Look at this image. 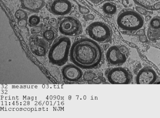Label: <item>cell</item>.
Returning <instances> with one entry per match:
<instances>
[{"instance_id": "cell-5", "label": "cell", "mask_w": 160, "mask_h": 118, "mask_svg": "<svg viewBox=\"0 0 160 118\" xmlns=\"http://www.w3.org/2000/svg\"><path fill=\"white\" fill-rule=\"evenodd\" d=\"M57 21L59 31L64 36H79L83 31L81 22L74 17H60L58 19Z\"/></svg>"}, {"instance_id": "cell-28", "label": "cell", "mask_w": 160, "mask_h": 118, "mask_svg": "<svg viewBox=\"0 0 160 118\" xmlns=\"http://www.w3.org/2000/svg\"><path fill=\"white\" fill-rule=\"evenodd\" d=\"M151 17L150 16H148H148H147L146 17H145V20H146V21H148L151 19Z\"/></svg>"}, {"instance_id": "cell-29", "label": "cell", "mask_w": 160, "mask_h": 118, "mask_svg": "<svg viewBox=\"0 0 160 118\" xmlns=\"http://www.w3.org/2000/svg\"><path fill=\"white\" fill-rule=\"evenodd\" d=\"M115 1V0H106V1L108 2H112V1Z\"/></svg>"}, {"instance_id": "cell-7", "label": "cell", "mask_w": 160, "mask_h": 118, "mask_svg": "<svg viewBox=\"0 0 160 118\" xmlns=\"http://www.w3.org/2000/svg\"><path fill=\"white\" fill-rule=\"evenodd\" d=\"M128 50L123 46H114L110 47L106 54L108 64L112 66H119L126 62Z\"/></svg>"}, {"instance_id": "cell-22", "label": "cell", "mask_w": 160, "mask_h": 118, "mask_svg": "<svg viewBox=\"0 0 160 118\" xmlns=\"http://www.w3.org/2000/svg\"><path fill=\"white\" fill-rule=\"evenodd\" d=\"M79 9L80 12L84 15L88 14L90 12L89 9L82 6H79Z\"/></svg>"}, {"instance_id": "cell-24", "label": "cell", "mask_w": 160, "mask_h": 118, "mask_svg": "<svg viewBox=\"0 0 160 118\" xmlns=\"http://www.w3.org/2000/svg\"><path fill=\"white\" fill-rule=\"evenodd\" d=\"M84 19L86 21H92L95 19V17L92 14H87L84 15Z\"/></svg>"}, {"instance_id": "cell-10", "label": "cell", "mask_w": 160, "mask_h": 118, "mask_svg": "<svg viewBox=\"0 0 160 118\" xmlns=\"http://www.w3.org/2000/svg\"><path fill=\"white\" fill-rule=\"evenodd\" d=\"M62 72L64 79L71 82L81 81L83 75L81 68L74 64L65 65L62 67Z\"/></svg>"}, {"instance_id": "cell-3", "label": "cell", "mask_w": 160, "mask_h": 118, "mask_svg": "<svg viewBox=\"0 0 160 118\" xmlns=\"http://www.w3.org/2000/svg\"><path fill=\"white\" fill-rule=\"evenodd\" d=\"M71 47V42L69 37L66 36L58 37L49 50L50 62L58 66H63L68 59Z\"/></svg>"}, {"instance_id": "cell-26", "label": "cell", "mask_w": 160, "mask_h": 118, "mask_svg": "<svg viewBox=\"0 0 160 118\" xmlns=\"http://www.w3.org/2000/svg\"><path fill=\"white\" fill-rule=\"evenodd\" d=\"M137 34L138 35H139V36H142V35H144L145 31L143 29H140L137 31Z\"/></svg>"}, {"instance_id": "cell-23", "label": "cell", "mask_w": 160, "mask_h": 118, "mask_svg": "<svg viewBox=\"0 0 160 118\" xmlns=\"http://www.w3.org/2000/svg\"><path fill=\"white\" fill-rule=\"evenodd\" d=\"M28 24L27 19H24L18 20V24L21 27H25Z\"/></svg>"}, {"instance_id": "cell-27", "label": "cell", "mask_w": 160, "mask_h": 118, "mask_svg": "<svg viewBox=\"0 0 160 118\" xmlns=\"http://www.w3.org/2000/svg\"><path fill=\"white\" fill-rule=\"evenodd\" d=\"M89 1L92 2V3L97 4L102 2L104 0H89Z\"/></svg>"}, {"instance_id": "cell-9", "label": "cell", "mask_w": 160, "mask_h": 118, "mask_svg": "<svg viewBox=\"0 0 160 118\" xmlns=\"http://www.w3.org/2000/svg\"><path fill=\"white\" fill-rule=\"evenodd\" d=\"M46 7L50 12L56 16H65L69 14L72 9V4L68 0H50Z\"/></svg>"}, {"instance_id": "cell-6", "label": "cell", "mask_w": 160, "mask_h": 118, "mask_svg": "<svg viewBox=\"0 0 160 118\" xmlns=\"http://www.w3.org/2000/svg\"><path fill=\"white\" fill-rule=\"evenodd\" d=\"M105 74L108 81L112 84H128L131 82V74L125 68H111L106 70Z\"/></svg>"}, {"instance_id": "cell-8", "label": "cell", "mask_w": 160, "mask_h": 118, "mask_svg": "<svg viewBox=\"0 0 160 118\" xmlns=\"http://www.w3.org/2000/svg\"><path fill=\"white\" fill-rule=\"evenodd\" d=\"M29 45L31 51L38 57L46 56L51 47L48 42L41 35H32L29 39Z\"/></svg>"}, {"instance_id": "cell-14", "label": "cell", "mask_w": 160, "mask_h": 118, "mask_svg": "<svg viewBox=\"0 0 160 118\" xmlns=\"http://www.w3.org/2000/svg\"><path fill=\"white\" fill-rule=\"evenodd\" d=\"M41 35L51 46L52 42L58 36V31L48 24L45 23L42 27Z\"/></svg>"}, {"instance_id": "cell-4", "label": "cell", "mask_w": 160, "mask_h": 118, "mask_svg": "<svg viewBox=\"0 0 160 118\" xmlns=\"http://www.w3.org/2000/svg\"><path fill=\"white\" fill-rule=\"evenodd\" d=\"M86 32L90 38L99 43H107L112 41V30L108 25L104 22H92L87 27Z\"/></svg>"}, {"instance_id": "cell-1", "label": "cell", "mask_w": 160, "mask_h": 118, "mask_svg": "<svg viewBox=\"0 0 160 118\" xmlns=\"http://www.w3.org/2000/svg\"><path fill=\"white\" fill-rule=\"evenodd\" d=\"M71 62L81 69L97 68L102 64L103 51L97 42L92 39L81 37L74 40L69 53Z\"/></svg>"}, {"instance_id": "cell-25", "label": "cell", "mask_w": 160, "mask_h": 118, "mask_svg": "<svg viewBox=\"0 0 160 118\" xmlns=\"http://www.w3.org/2000/svg\"><path fill=\"white\" fill-rule=\"evenodd\" d=\"M139 40L142 42H146L148 41V37L145 35L140 36Z\"/></svg>"}, {"instance_id": "cell-16", "label": "cell", "mask_w": 160, "mask_h": 118, "mask_svg": "<svg viewBox=\"0 0 160 118\" xmlns=\"http://www.w3.org/2000/svg\"><path fill=\"white\" fill-rule=\"evenodd\" d=\"M102 9L105 14L111 16L116 14L117 12V7L116 4L112 2H107L102 5Z\"/></svg>"}, {"instance_id": "cell-19", "label": "cell", "mask_w": 160, "mask_h": 118, "mask_svg": "<svg viewBox=\"0 0 160 118\" xmlns=\"http://www.w3.org/2000/svg\"><path fill=\"white\" fill-rule=\"evenodd\" d=\"M43 24H41L38 26L32 27L31 30V33L32 35L39 34L41 33L43 27Z\"/></svg>"}, {"instance_id": "cell-11", "label": "cell", "mask_w": 160, "mask_h": 118, "mask_svg": "<svg viewBox=\"0 0 160 118\" xmlns=\"http://www.w3.org/2000/svg\"><path fill=\"white\" fill-rule=\"evenodd\" d=\"M157 78L156 73L150 67L141 69L137 74L136 82L138 84H151L156 82Z\"/></svg>"}, {"instance_id": "cell-15", "label": "cell", "mask_w": 160, "mask_h": 118, "mask_svg": "<svg viewBox=\"0 0 160 118\" xmlns=\"http://www.w3.org/2000/svg\"><path fill=\"white\" fill-rule=\"evenodd\" d=\"M140 7L151 11L160 9V0H133Z\"/></svg>"}, {"instance_id": "cell-2", "label": "cell", "mask_w": 160, "mask_h": 118, "mask_svg": "<svg viewBox=\"0 0 160 118\" xmlns=\"http://www.w3.org/2000/svg\"><path fill=\"white\" fill-rule=\"evenodd\" d=\"M117 23L122 33L132 34L143 27L144 19L141 14L134 10L124 9L118 16Z\"/></svg>"}, {"instance_id": "cell-20", "label": "cell", "mask_w": 160, "mask_h": 118, "mask_svg": "<svg viewBox=\"0 0 160 118\" xmlns=\"http://www.w3.org/2000/svg\"><path fill=\"white\" fill-rule=\"evenodd\" d=\"M48 24L58 31H59L57 20L56 18H52L49 19L48 22Z\"/></svg>"}, {"instance_id": "cell-17", "label": "cell", "mask_w": 160, "mask_h": 118, "mask_svg": "<svg viewBox=\"0 0 160 118\" xmlns=\"http://www.w3.org/2000/svg\"><path fill=\"white\" fill-rule=\"evenodd\" d=\"M40 22V17L36 15H33L29 17L28 24L29 27H32L38 26Z\"/></svg>"}, {"instance_id": "cell-12", "label": "cell", "mask_w": 160, "mask_h": 118, "mask_svg": "<svg viewBox=\"0 0 160 118\" xmlns=\"http://www.w3.org/2000/svg\"><path fill=\"white\" fill-rule=\"evenodd\" d=\"M148 39L152 41L160 40V17H154L150 21L147 30Z\"/></svg>"}, {"instance_id": "cell-13", "label": "cell", "mask_w": 160, "mask_h": 118, "mask_svg": "<svg viewBox=\"0 0 160 118\" xmlns=\"http://www.w3.org/2000/svg\"><path fill=\"white\" fill-rule=\"evenodd\" d=\"M22 9L38 12L46 5L45 0H19Z\"/></svg>"}, {"instance_id": "cell-18", "label": "cell", "mask_w": 160, "mask_h": 118, "mask_svg": "<svg viewBox=\"0 0 160 118\" xmlns=\"http://www.w3.org/2000/svg\"><path fill=\"white\" fill-rule=\"evenodd\" d=\"M15 17L18 20L27 19V12L23 10L19 9L16 12Z\"/></svg>"}, {"instance_id": "cell-21", "label": "cell", "mask_w": 160, "mask_h": 118, "mask_svg": "<svg viewBox=\"0 0 160 118\" xmlns=\"http://www.w3.org/2000/svg\"><path fill=\"white\" fill-rule=\"evenodd\" d=\"M136 11L140 14L144 15H147L148 14L149 12H151L148 11H147L146 10L142 7H136Z\"/></svg>"}]
</instances>
